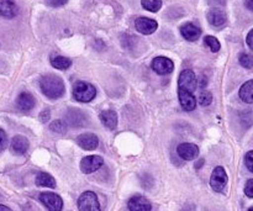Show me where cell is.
<instances>
[{"mask_svg":"<svg viewBox=\"0 0 253 211\" xmlns=\"http://www.w3.org/2000/svg\"><path fill=\"white\" fill-rule=\"evenodd\" d=\"M136 30L142 35H151L157 30L158 24L156 20L148 17H137L135 21Z\"/></svg>","mask_w":253,"mask_h":211,"instance_id":"11","label":"cell"},{"mask_svg":"<svg viewBox=\"0 0 253 211\" xmlns=\"http://www.w3.org/2000/svg\"><path fill=\"white\" fill-rule=\"evenodd\" d=\"M51 64L53 68L64 71V69H68L69 67L72 66V61L69 58H67V57L57 56V57H54V58H52Z\"/></svg>","mask_w":253,"mask_h":211,"instance_id":"23","label":"cell"},{"mask_svg":"<svg viewBox=\"0 0 253 211\" xmlns=\"http://www.w3.org/2000/svg\"><path fill=\"white\" fill-rule=\"evenodd\" d=\"M212 101V94L210 91H202L199 95V103L202 106H208L210 105Z\"/></svg>","mask_w":253,"mask_h":211,"instance_id":"28","label":"cell"},{"mask_svg":"<svg viewBox=\"0 0 253 211\" xmlns=\"http://www.w3.org/2000/svg\"><path fill=\"white\" fill-rule=\"evenodd\" d=\"M177 153L182 160L193 161L199 156V148L194 143H180L177 147Z\"/></svg>","mask_w":253,"mask_h":211,"instance_id":"10","label":"cell"},{"mask_svg":"<svg viewBox=\"0 0 253 211\" xmlns=\"http://www.w3.org/2000/svg\"><path fill=\"white\" fill-rule=\"evenodd\" d=\"M104 165V160L100 156H86L81 162V170L84 174H90V173L98 170Z\"/></svg>","mask_w":253,"mask_h":211,"instance_id":"8","label":"cell"},{"mask_svg":"<svg viewBox=\"0 0 253 211\" xmlns=\"http://www.w3.org/2000/svg\"><path fill=\"white\" fill-rule=\"evenodd\" d=\"M240 64H241L244 68L246 69H252L253 68V56L250 53H242L240 54Z\"/></svg>","mask_w":253,"mask_h":211,"instance_id":"26","label":"cell"},{"mask_svg":"<svg viewBox=\"0 0 253 211\" xmlns=\"http://www.w3.org/2000/svg\"><path fill=\"white\" fill-rule=\"evenodd\" d=\"M78 208L81 211H100L98 197L93 192H85L79 197Z\"/></svg>","mask_w":253,"mask_h":211,"instance_id":"3","label":"cell"},{"mask_svg":"<svg viewBox=\"0 0 253 211\" xmlns=\"http://www.w3.org/2000/svg\"><path fill=\"white\" fill-rule=\"evenodd\" d=\"M41 91L49 99H58L64 94V83L61 77L56 74H46L40 81Z\"/></svg>","mask_w":253,"mask_h":211,"instance_id":"1","label":"cell"},{"mask_svg":"<svg viewBox=\"0 0 253 211\" xmlns=\"http://www.w3.org/2000/svg\"><path fill=\"white\" fill-rule=\"evenodd\" d=\"M49 128H51V131H53V132L64 133L67 131V124H66V121L56 120L51 124Z\"/></svg>","mask_w":253,"mask_h":211,"instance_id":"27","label":"cell"},{"mask_svg":"<svg viewBox=\"0 0 253 211\" xmlns=\"http://www.w3.org/2000/svg\"><path fill=\"white\" fill-rule=\"evenodd\" d=\"M152 69L160 76H166V74L172 73L174 69V63L172 59L167 58V57H156L152 61Z\"/></svg>","mask_w":253,"mask_h":211,"instance_id":"7","label":"cell"},{"mask_svg":"<svg viewBox=\"0 0 253 211\" xmlns=\"http://www.w3.org/2000/svg\"><path fill=\"white\" fill-rule=\"evenodd\" d=\"M227 178L226 172L222 167H216L211 173V178H210V185H211L212 190L217 193H222L227 185Z\"/></svg>","mask_w":253,"mask_h":211,"instance_id":"4","label":"cell"},{"mask_svg":"<svg viewBox=\"0 0 253 211\" xmlns=\"http://www.w3.org/2000/svg\"><path fill=\"white\" fill-rule=\"evenodd\" d=\"M0 211H12V210L9 209L7 207H5V205H0Z\"/></svg>","mask_w":253,"mask_h":211,"instance_id":"37","label":"cell"},{"mask_svg":"<svg viewBox=\"0 0 253 211\" xmlns=\"http://www.w3.org/2000/svg\"><path fill=\"white\" fill-rule=\"evenodd\" d=\"M6 141H7L6 133H5L4 131H2L1 128H0V148H4L5 147V145H6Z\"/></svg>","mask_w":253,"mask_h":211,"instance_id":"33","label":"cell"},{"mask_svg":"<svg viewBox=\"0 0 253 211\" xmlns=\"http://www.w3.org/2000/svg\"><path fill=\"white\" fill-rule=\"evenodd\" d=\"M180 34H182V36L184 37L187 41L194 42L197 41L200 37V35H202V30H200L197 25L193 24V22H185V24L182 25V27H180Z\"/></svg>","mask_w":253,"mask_h":211,"instance_id":"15","label":"cell"},{"mask_svg":"<svg viewBox=\"0 0 253 211\" xmlns=\"http://www.w3.org/2000/svg\"><path fill=\"white\" fill-rule=\"evenodd\" d=\"M246 42H247V46H249L250 48H251L253 51V29L249 32V35H247Z\"/></svg>","mask_w":253,"mask_h":211,"instance_id":"34","label":"cell"},{"mask_svg":"<svg viewBox=\"0 0 253 211\" xmlns=\"http://www.w3.org/2000/svg\"><path fill=\"white\" fill-rule=\"evenodd\" d=\"M76 141L79 147L86 151H93L99 146V140L94 133H82L77 137Z\"/></svg>","mask_w":253,"mask_h":211,"instance_id":"12","label":"cell"},{"mask_svg":"<svg viewBox=\"0 0 253 211\" xmlns=\"http://www.w3.org/2000/svg\"><path fill=\"white\" fill-rule=\"evenodd\" d=\"M239 95L240 99L246 104H253V79L242 84V86L240 88Z\"/></svg>","mask_w":253,"mask_h":211,"instance_id":"21","label":"cell"},{"mask_svg":"<svg viewBox=\"0 0 253 211\" xmlns=\"http://www.w3.org/2000/svg\"><path fill=\"white\" fill-rule=\"evenodd\" d=\"M86 120H88L86 115L83 111L79 110V109H71L66 114V124L73 126V127H79V126L85 125Z\"/></svg>","mask_w":253,"mask_h":211,"instance_id":"9","label":"cell"},{"mask_svg":"<svg viewBox=\"0 0 253 211\" xmlns=\"http://www.w3.org/2000/svg\"><path fill=\"white\" fill-rule=\"evenodd\" d=\"M143 9L151 12H157L162 7V0H141Z\"/></svg>","mask_w":253,"mask_h":211,"instance_id":"24","label":"cell"},{"mask_svg":"<svg viewBox=\"0 0 253 211\" xmlns=\"http://www.w3.org/2000/svg\"><path fill=\"white\" fill-rule=\"evenodd\" d=\"M19 12V7L12 0H1L0 1V16L5 19H12Z\"/></svg>","mask_w":253,"mask_h":211,"instance_id":"18","label":"cell"},{"mask_svg":"<svg viewBox=\"0 0 253 211\" xmlns=\"http://www.w3.org/2000/svg\"><path fill=\"white\" fill-rule=\"evenodd\" d=\"M40 200L48 211H61L63 208L62 198L54 193H42V194H40Z\"/></svg>","mask_w":253,"mask_h":211,"instance_id":"6","label":"cell"},{"mask_svg":"<svg viewBox=\"0 0 253 211\" xmlns=\"http://www.w3.org/2000/svg\"><path fill=\"white\" fill-rule=\"evenodd\" d=\"M17 108L21 111H30L35 108V98L32 94L27 93V91H22L16 99Z\"/></svg>","mask_w":253,"mask_h":211,"instance_id":"19","label":"cell"},{"mask_svg":"<svg viewBox=\"0 0 253 211\" xmlns=\"http://www.w3.org/2000/svg\"><path fill=\"white\" fill-rule=\"evenodd\" d=\"M245 165H246L247 169L253 173V151H249L245 156Z\"/></svg>","mask_w":253,"mask_h":211,"instance_id":"29","label":"cell"},{"mask_svg":"<svg viewBox=\"0 0 253 211\" xmlns=\"http://www.w3.org/2000/svg\"><path fill=\"white\" fill-rule=\"evenodd\" d=\"M245 194L249 198H253V179L247 180L246 185H245Z\"/></svg>","mask_w":253,"mask_h":211,"instance_id":"30","label":"cell"},{"mask_svg":"<svg viewBox=\"0 0 253 211\" xmlns=\"http://www.w3.org/2000/svg\"><path fill=\"white\" fill-rule=\"evenodd\" d=\"M198 86V81L195 73L192 69H184L180 73L179 79H178V89H184V90L194 93Z\"/></svg>","mask_w":253,"mask_h":211,"instance_id":"5","label":"cell"},{"mask_svg":"<svg viewBox=\"0 0 253 211\" xmlns=\"http://www.w3.org/2000/svg\"><path fill=\"white\" fill-rule=\"evenodd\" d=\"M245 5H246L247 9L253 11V0H245Z\"/></svg>","mask_w":253,"mask_h":211,"instance_id":"35","label":"cell"},{"mask_svg":"<svg viewBox=\"0 0 253 211\" xmlns=\"http://www.w3.org/2000/svg\"><path fill=\"white\" fill-rule=\"evenodd\" d=\"M178 98L182 108L185 111H193L197 108V100H195L194 94L184 89H178Z\"/></svg>","mask_w":253,"mask_h":211,"instance_id":"14","label":"cell"},{"mask_svg":"<svg viewBox=\"0 0 253 211\" xmlns=\"http://www.w3.org/2000/svg\"><path fill=\"white\" fill-rule=\"evenodd\" d=\"M100 121L109 130H115L118 126V114L114 110H105L100 114Z\"/></svg>","mask_w":253,"mask_h":211,"instance_id":"20","label":"cell"},{"mask_svg":"<svg viewBox=\"0 0 253 211\" xmlns=\"http://www.w3.org/2000/svg\"><path fill=\"white\" fill-rule=\"evenodd\" d=\"M209 1H212V0H209ZM219 4L224 5L225 4V0H214V2H211V4H210V5H219Z\"/></svg>","mask_w":253,"mask_h":211,"instance_id":"36","label":"cell"},{"mask_svg":"<svg viewBox=\"0 0 253 211\" xmlns=\"http://www.w3.org/2000/svg\"><path fill=\"white\" fill-rule=\"evenodd\" d=\"M29 146H30L29 140H27L25 136L17 135L12 138L11 145H10V150H11V152L14 153V155L21 156V155H25V153L27 152V150H29Z\"/></svg>","mask_w":253,"mask_h":211,"instance_id":"16","label":"cell"},{"mask_svg":"<svg viewBox=\"0 0 253 211\" xmlns=\"http://www.w3.org/2000/svg\"><path fill=\"white\" fill-rule=\"evenodd\" d=\"M67 1H68V0H46L47 5H49V6L52 7L62 6V5L67 4Z\"/></svg>","mask_w":253,"mask_h":211,"instance_id":"31","label":"cell"},{"mask_svg":"<svg viewBox=\"0 0 253 211\" xmlns=\"http://www.w3.org/2000/svg\"><path fill=\"white\" fill-rule=\"evenodd\" d=\"M127 207L130 211H151V209H152L151 203L145 197H141V195H136V197L131 198L127 203Z\"/></svg>","mask_w":253,"mask_h":211,"instance_id":"17","label":"cell"},{"mask_svg":"<svg viewBox=\"0 0 253 211\" xmlns=\"http://www.w3.org/2000/svg\"><path fill=\"white\" fill-rule=\"evenodd\" d=\"M204 42L211 49V52H219L220 48H221V44H220L219 40L215 39L214 36H207L204 39Z\"/></svg>","mask_w":253,"mask_h":211,"instance_id":"25","label":"cell"},{"mask_svg":"<svg viewBox=\"0 0 253 211\" xmlns=\"http://www.w3.org/2000/svg\"><path fill=\"white\" fill-rule=\"evenodd\" d=\"M208 21L211 26L214 27H221L226 24L227 16L226 12L220 7H212L209 12H208Z\"/></svg>","mask_w":253,"mask_h":211,"instance_id":"13","label":"cell"},{"mask_svg":"<svg viewBox=\"0 0 253 211\" xmlns=\"http://www.w3.org/2000/svg\"><path fill=\"white\" fill-rule=\"evenodd\" d=\"M73 96L77 101L81 103H89L96 96L95 86L86 82H77L73 85Z\"/></svg>","mask_w":253,"mask_h":211,"instance_id":"2","label":"cell"},{"mask_svg":"<svg viewBox=\"0 0 253 211\" xmlns=\"http://www.w3.org/2000/svg\"><path fill=\"white\" fill-rule=\"evenodd\" d=\"M249 211H253V208H251V209H249Z\"/></svg>","mask_w":253,"mask_h":211,"instance_id":"38","label":"cell"},{"mask_svg":"<svg viewBox=\"0 0 253 211\" xmlns=\"http://www.w3.org/2000/svg\"><path fill=\"white\" fill-rule=\"evenodd\" d=\"M49 116H51V114H49V110L47 109V110H43L40 114V120H41V123H46V121L49 120Z\"/></svg>","mask_w":253,"mask_h":211,"instance_id":"32","label":"cell"},{"mask_svg":"<svg viewBox=\"0 0 253 211\" xmlns=\"http://www.w3.org/2000/svg\"><path fill=\"white\" fill-rule=\"evenodd\" d=\"M36 185L37 187H46V188H56V180L48 173H39L36 177Z\"/></svg>","mask_w":253,"mask_h":211,"instance_id":"22","label":"cell"}]
</instances>
